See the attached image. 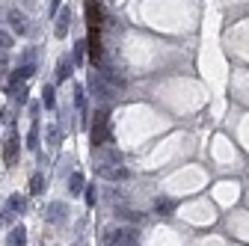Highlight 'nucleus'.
<instances>
[{
  "instance_id": "f257e3e1",
  "label": "nucleus",
  "mask_w": 249,
  "mask_h": 246,
  "mask_svg": "<svg viewBox=\"0 0 249 246\" xmlns=\"http://www.w3.org/2000/svg\"><path fill=\"white\" fill-rule=\"evenodd\" d=\"M104 243L107 246H140V234L137 228H107Z\"/></svg>"
},
{
  "instance_id": "f03ea898",
  "label": "nucleus",
  "mask_w": 249,
  "mask_h": 246,
  "mask_svg": "<svg viewBox=\"0 0 249 246\" xmlns=\"http://www.w3.org/2000/svg\"><path fill=\"white\" fill-rule=\"evenodd\" d=\"M89 89L98 101H107V98H116V86L104 77V71H89Z\"/></svg>"
},
{
  "instance_id": "7ed1b4c3",
  "label": "nucleus",
  "mask_w": 249,
  "mask_h": 246,
  "mask_svg": "<svg viewBox=\"0 0 249 246\" xmlns=\"http://www.w3.org/2000/svg\"><path fill=\"white\" fill-rule=\"evenodd\" d=\"M107 137V110H101L95 116V128H92V145H101Z\"/></svg>"
},
{
  "instance_id": "20e7f679",
  "label": "nucleus",
  "mask_w": 249,
  "mask_h": 246,
  "mask_svg": "<svg viewBox=\"0 0 249 246\" xmlns=\"http://www.w3.org/2000/svg\"><path fill=\"white\" fill-rule=\"evenodd\" d=\"M86 21H89V30H101V3L98 0H86Z\"/></svg>"
},
{
  "instance_id": "39448f33",
  "label": "nucleus",
  "mask_w": 249,
  "mask_h": 246,
  "mask_svg": "<svg viewBox=\"0 0 249 246\" xmlns=\"http://www.w3.org/2000/svg\"><path fill=\"white\" fill-rule=\"evenodd\" d=\"M15 158H18V134H9L6 137V145H3V160H6V166H15Z\"/></svg>"
},
{
  "instance_id": "423d86ee",
  "label": "nucleus",
  "mask_w": 249,
  "mask_h": 246,
  "mask_svg": "<svg viewBox=\"0 0 249 246\" xmlns=\"http://www.w3.org/2000/svg\"><path fill=\"white\" fill-rule=\"evenodd\" d=\"M6 18H9V24H12V30H15V33H21V36H24L27 30H30V24H27V15H24V12H18V9H9V15H6Z\"/></svg>"
},
{
  "instance_id": "0eeeda50",
  "label": "nucleus",
  "mask_w": 249,
  "mask_h": 246,
  "mask_svg": "<svg viewBox=\"0 0 249 246\" xmlns=\"http://www.w3.org/2000/svg\"><path fill=\"white\" fill-rule=\"evenodd\" d=\"M69 27H71V12H69V9H62L59 18H56V27H53L56 39H66V36H69Z\"/></svg>"
},
{
  "instance_id": "6e6552de",
  "label": "nucleus",
  "mask_w": 249,
  "mask_h": 246,
  "mask_svg": "<svg viewBox=\"0 0 249 246\" xmlns=\"http://www.w3.org/2000/svg\"><path fill=\"white\" fill-rule=\"evenodd\" d=\"M98 175H104V178H110V181H124L128 178V169L124 166H98Z\"/></svg>"
},
{
  "instance_id": "1a4fd4ad",
  "label": "nucleus",
  "mask_w": 249,
  "mask_h": 246,
  "mask_svg": "<svg viewBox=\"0 0 249 246\" xmlns=\"http://www.w3.org/2000/svg\"><path fill=\"white\" fill-rule=\"evenodd\" d=\"M24 240H27V231H24V226H15V228L9 231V246H24Z\"/></svg>"
},
{
  "instance_id": "9d476101",
  "label": "nucleus",
  "mask_w": 249,
  "mask_h": 246,
  "mask_svg": "<svg viewBox=\"0 0 249 246\" xmlns=\"http://www.w3.org/2000/svg\"><path fill=\"white\" fill-rule=\"evenodd\" d=\"M62 211H66V208H62L59 202H53V205L48 208V220H51V223H62Z\"/></svg>"
},
{
  "instance_id": "9b49d317",
  "label": "nucleus",
  "mask_w": 249,
  "mask_h": 246,
  "mask_svg": "<svg viewBox=\"0 0 249 246\" xmlns=\"http://www.w3.org/2000/svg\"><path fill=\"white\" fill-rule=\"evenodd\" d=\"M24 208H27L24 196H18V193H15V196H9V213H21Z\"/></svg>"
},
{
  "instance_id": "f8f14e48",
  "label": "nucleus",
  "mask_w": 249,
  "mask_h": 246,
  "mask_svg": "<svg viewBox=\"0 0 249 246\" xmlns=\"http://www.w3.org/2000/svg\"><path fill=\"white\" fill-rule=\"evenodd\" d=\"M71 74V63L69 59H59V66H56V80H66Z\"/></svg>"
},
{
  "instance_id": "ddd939ff",
  "label": "nucleus",
  "mask_w": 249,
  "mask_h": 246,
  "mask_svg": "<svg viewBox=\"0 0 249 246\" xmlns=\"http://www.w3.org/2000/svg\"><path fill=\"white\" fill-rule=\"evenodd\" d=\"M154 208H158L160 213H172V211H175V202H172V199H163V196H160L158 202H154Z\"/></svg>"
},
{
  "instance_id": "4468645a",
  "label": "nucleus",
  "mask_w": 249,
  "mask_h": 246,
  "mask_svg": "<svg viewBox=\"0 0 249 246\" xmlns=\"http://www.w3.org/2000/svg\"><path fill=\"white\" fill-rule=\"evenodd\" d=\"M69 187H71L69 193H74V196H77V193L83 190V175H77V172H74V175L69 178Z\"/></svg>"
},
{
  "instance_id": "2eb2a0df",
  "label": "nucleus",
  "mask_w": 249,
  "mask_h": 246,
  "mask_svg": "<svg viewBox=\"0 0 249 246\" xmlns=\"http://www.w3.org/2000/svg\"><path fill=\"white\" fill-rule=\"evenodd\" d=\"M9 48H12V36L6 30H0V51H9Z\"/></svg>"
},
{
  "instance_id": "dca6fc26",
  "label": "nucleus",
  "mask_w": 249,
  "mask_h": 246,
  "mask_svg": "<svg viewBox=\"0 0 249 246\" xmlns=\"http://www.w3.org/2000/svg\"><path fill=\"white\" fill-rule=\"evenodd\" d=\"M30 193H42V175H33V178H30Z\"/></svg>"
},
{
  "instance_id": "f3484780",
  "label": "nucleus",
  "mask_w": 249,
  "mask_h": 246,
  "mask_svg": "<svg viewBox=\"0 0 249 246\" xmlns=\"http://www.w3.org/2000/svg\"><path fill=\"white\" fill-rule=\"evenodd\" d=\"M42 95H45V107L51 110V107H53V86H45V92H42Z\"/></svg>"
},
{
  "instance_id": "a211bd4d",
  "label": "nucleus",
  "mask_w": 249,
  "mask_h": 246,
  "mask_svg": "<svg viewBox=\"0 0 249 246\" xmlns=\"http://www.w3.org/2000/svg\"><path fill=\"white\" fill-rule=\"evenodd\" d=\"M86 205H95V190H92V187L86 190Z\"/></svg>"
},
{
  "instance_id": "6ab92c4d",
  "label": "nucleus",
  "mask_w": 249,
  "mask_h": 246,
  "mask_svg": "<svg viewBox=\"0 0 249 246\" xmlns=\"http://www.w3.org/2000/svg\"><path fill=\"white\" fill-rule=\"evenodd\" d=\"M48 140H51V142H56V140H59V131H56V128H51V131H48Z\"/></svg>"
},
{
  "instance_id": "aec40b11",
  "label": "nucleus",
  "mask_w": 249,
  "mask_h": 246,
  "mask_svg": "<svg viewBox=\"0 0 249 246\" xmlns=\"http://www.w3.org/2000/svg\"><path fill=\"white\" fill-rule=\"evenodd\" d=\"M0 69H6V59L3 56H0Z\"/></svg>"
},
{
  "instance_id": "412c9836",
  "label": "nucleus",
  "mask_w": 249,
  "mask_h": 246,
  "mask_svg": "<svg viewBox=\"0 0 249 246\" xmlns=\"http://www.w3.org/2000/svg\"><path fill=\"white\" fill-rule=\"evenodd\" d=\"M104 3H113V0H104Z\"/></svg>"
}]
</instances>
